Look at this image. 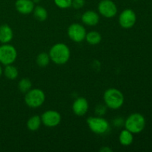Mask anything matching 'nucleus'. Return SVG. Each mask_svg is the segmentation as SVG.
I'll return each mask as SVG.
<instances>
[{"label":"nucleus","mask_w":152,"mask_h":152,"mask_svg":"<svg viewBox=\"0 0 152 152\" xmlns=\"http://www.w3.org/2000/svg\"><path fill=\"white\" fill-rule=\"evenodd\" d=\"M50 60L54 64L62 65L66 64L71 57V50L69 47L65 43L59 42L53 45L49 50Z\"/></svg>","instance_id":"nucleus-1"},{"label":"nucleus","mask_w":152,"mask_h":152,"mask_svg":"<svg viewBox=\"0 0 152 152\" xmlns=\"http://www.w3.org/2000/svg\"><path fill=\"white\" fill-rule=\"evenodd\" d=\"M104 103L107 108L112 110H117L121 108L125 102V97L122 91L119 89L111 88L104 92Z\"/></svg>","instance_id":"nucleus-2"},{"label":"nucleus","mask_w":152,"mask_h":152,"mask_svg":"<svg viewBox=\"0 0 152 152\" xmlns=\"http://www.w3.org/2000/svg\"><path fill=\"white\" fill-rule=\"evenodd\" d=\"M124 126L126 129L132 132L133 134H139L145 129V119L144 116L140 113H133L125 120Z\"/></svg>","instance_id":"nucleus-3"},{"label":"nucleus","mask_w":152,"mask_h":152,"mask_svg":"<svg viewBox=\"0 0 152 152\" xmlns=\"http://www.w3.org/2000/svg\"><path fill=\"white\" fill-rule=\"evenodd\" d=\"M25 94V102L29 108H39L45 101V94L39 88H31Z\"/></svg>","instance_id":"nucleus-4"},{"label":"nucleus","mask_w":152,"mask_h":152,"mask_svg":"<svg viewBox=\"0 0 152 152\" xmlns=\"http://www.w3.org/2000/svg\"><path fill=\"white\" fill-rule=\"evenodd\" d=\"M87 125L90 130L96 134H105L110 130V124L108 120L99 116L88 117Z\"/></svg>","instance_id":"nucleus-5"},{"label":"nucleus","mask_w":152,"mask_h":152,"mask_svg":"<svg viewBox=\"0 0 152 152\" xmlns=\"http://www.w3.org/2000/svg\"><path fill=\"white\" fill-rule=\"evenodd\" d=\"M17 58V50L14 46L8 44H3L0 46V63L3 65L13 64Z\"/></svg>","instance_id":"nucleus-6"},{"label":"nucleus","mask_w":152,"mask_h":152,"mask_svg":"<svg viewBox=\"0 0 152 152\" xmlns=\"http://www.w3.org/2000/svg\"><path fill=\"white\" fill-rule=\"evenodd\" d=\"M67 34L71 41L80 43L84 41L87 32L85 27L81 24L73 23L68 28Z\"/></svg>","instance_id":"nucleus-7"},{"label":"nucleus","mask_w":152,"mask_h":152,"mask_svg":"<svg viewBox=\"0 0 152 152\" xmlns=\"http://www.w3.org/2000/svg\"><path fill=\"white\" fill-rule=\"evenodd\" d=\"M99 14L107 19L114 18L117 14V6L111 0H101L98 4Z\"/></svg>","instance_id":"nucleus-8"},{"label":"nucleus","mask_w":152,"mask_h":152,"mask_svg":"<svg viewBox=\"0 0 152 152\" xmlns=\"http://www.w3.org/2000/svg\"><path fill=\"white\" fill-rule=\"evenodd\" d=\"M136 22L137 15L132 9H125L119 16V24L124 29H130L133 28Z\"/></svg>","instance_id":"nucleus-9"},{"label":"nucleus","mask_w":152,"mask_h":152,"mask_svg":"<svg viewBox=\"0 0 152 152\" xmlns=\"http://www.w3.org/2000/svg\"><path fill=\"white\" fill-rule=\"evenodd\" d=\"M42 123L48 128H53L59 125L62 120L61 114L55 110H48L41 116Z\"/></svg>","instance_id":"nucleus-10"},{"label":"nucleus","mask_w":152,"mask_h":152,"mask_svg":"<svg viewBox=\"0 0 152 152\" xmlns=\"http://www.w3.org/2000/svg\"><path fill=\"white\" fill-rule=\"evenodd\" d=\"M88 102L85 97L77 98L73 102L72 111L74 114L77 117H83L87 114L88 111Z\"/></svg>","instance_id":"nucleus-11"},{"label":"nucleus","mask_w":152,"mask_h":152,"mask_svg":"<svg viewBox=\"0 0 152 152\" xmlns=\"http://www.w3.org/2000/svg\"><path fill=\"white\" fill-rule=\"evenodd\" d=\"M15 7L19 13L27 15L32 13L35 7V4L32 0H16Z\"/></svg>","instance_id":"nucleus-12"},{"label":"nucleus","mask_w":152,"mask_h":152,"mask_svg":"<svg viewBox=\"0 0 152 152\" xmlns=\"http://www.w3.org/2000/svg\"><path fill=\"white\" fill-rule=\"evenodd\" d=\"M82 22L88 26H95L99 22V15L94 10H86L82 15Z\"/></svg>","instance_id":"nucleus-13"},{"label":"nucleus","mask_w":152,"mask_h":152,"mask_svg":"<svg viewBox=\"0 0 152 152\" xmlns=\"http://www.w3.org/2000/svg\"><path fill=\"white\" fill-rule=\"evenodd\" d=\"M13 37V32L12 28L7 24L0 25V42L7 44L11 42Z\"/></svg>","instance_id":"nucleus-14"},{"label":"nucleus","mask_w":152,"mask_h":152,"mask_svg":"<svg viewBox=\"0 0 152 152\" xmlns=\"http://www.w3.org/2000/svg\"><path fill=\"white\" fill-rule=\"evenodd\" d=\"M134 140V135L131 132L127 129H123L121 131L119 135L120 143L123 146H129L132 145Z\"/></svg>","instance_id":"nucleus-15"},{"label":"nucleus","mask_w":152,"mask_h":152,"mask_svg":"<svg viewBox=\"0 0 152 152\" xmlns=\"http://www.w3.org/2000/svg\"><path fill=\"white\" fill-rule=\"evenodd\" d=\"M85 40H86V42L91 45H96L102 41V36L98 31H89L86 34Z\"/></svg>","instance_id":"nucleus-16"},{"label":"nucleus","mask_w":152,"mask_h":152,"mask_svg":"<svg viewBox=\"0 0 152 152\" xmlns=\"http://www.w3.org/2000/svg\"><path fill=\"white\" fill-rule=\"evenodd\" d=\"M42 124V123L41 117L39 115H34L30 117L27 121V128L31 132H36L39 129Z\"/></svg>","instance_id":"nucleus-17"},{"label":"nucleus","mask_w":152,"mask_h":152,"mask_svg":"<svg viewBox=\"0 0 152 152\" xmlns=\"http://www.w3.org/2000/svg\"><path fill=\"white\" fill-rule=\"evenodd\" d=\"M33 13H34V18L39 22H44L48 19V16L47 10L44 7L40 5L36 6L33 10Z\"/></svg>","instance_id":"nucleus-18"},{"label":"nucleus","mask_w":152,"mask_h":152,"mask_svg":"<svg viewBox=\"0 0 152 152\" xmlns=\"http://www.w3.org/2000/svg\"><path fill=\"white\" fill-rule=\"evenodd\" d=\"M3 73H4L6 78L10 80H16L18 76H19V71H18L16 67L13 65V64L5 65V68L3 71Z\"/></svg>","instance_id":"nucleus-19"},{"label":"nucleus","mask_w":152,"mask_h":152,"mask_svg":"<svg viewBox=\"0 0 152 152\" xmlns=\"http://www.w3.org/2000/svg\"><path fill=\"white\" fill-rule=\"evenodd\" d=\"M50 56L48 53H45V52H42L39 54H38V56H37V59H36L37 65L42 67V68L48 66L50 63Z\"/></svg>","instance_id":"nucleus-20"},{"label":"nucleus","mask_w":152,"mask_h":152,"mask_svg":"<svg viewBox=\"0 0 152 152\" xmlns=\"http://www.w3.org/2000/svg\"><path fill=\"white\" fill-rule=\"evenodd\" d=\"M18 88L21 93L26 94L32 88V83L28 78H23L19 82Z\"/></svg>","instance_id":"nucleus-21"},{"label":"nucleus","mask_w":152,"mask_h":152,"mask_svg":"<svg viewBox=\"0 0 152 152\" xmlns=\"http://www.w3.org/2000/svg\"><path fill=\"white\" fill-rule=\"evenodd\" d=\"M56 7L60 9H67L71 7L72 0H53Z\"/></svg>","instance_id":"nucleus-22"},{"label":"nucleus","mask_w":152,"mask_h":152,"mask_svg":"<svg viewBox=\"0 0 152 152\" xmlns=\"http://www.w3.org/2000/svg\"><path fill=\"white\" fill-rule=\"evenodd\" d=\"M107 111V106L105 104H99L95 108V114L96 116L99 117H103Z\"/></svg>","instance_id":"nucleus-23"},{"label":"nucleus","mask_w":152,"mask_h":152,"mask_svg":"<svg viewBox=\"0 0 152 152\" xmlns=\"http://www.w3.org/2000/svg\"><path fill=\"white\" fill-rule=\"evenodd\" d=\"M86 4V0H72L71 7L76 10H80L83 8Z\"/></svg>","instance_id":"nucleus-24"},{"label":"nucleus","mask_w":152,"mask_h":152,"mask_svg":"<svg viewBox=\"0 0 152 152\" xmlns=\"http://www.w3.org/2000/svg\"><path fill=\"white\" fill-rule=\"evenodd\" d=\"M124 120L121 117H117V118L114 119V121H113V124L115 127H121V126H124Z\"/></svg>","instance_id":"nucleus-25"},{"label":"nucleus","mask_w":152,"mask_h":152,"mask_svg":"<svg viewBox=\"0 0 152 152\" xmlns=\"http://www.w3.org/2000/svg\"><path fill=\"white\" fill-rule=\"evenodd\" d=\"M100 151H102V152H111L112 151V149H111V148H110L109 147H108V146H104V147H102V148H101L100 149Z\"/></svg>","instance_id":"nucleus-26"},{"label":"nucleus","mask_w":152,"mask_h":152,"mask_svg":"<svg viewBox=\"0 0 152 152\" xmlns=\"http://www.w3.org/2000/svg\"><path fill=\"white\" fill-rule=\"evenodd\" d=\"M32 1L34 4H38V3L40 2V1H41V0H32Z\"/></svg>","instance_id":"nucleus-27"},{"label":"nucleus","mask_w":152,"mask_h":152,"mask_svg":"<svg viewBox=\"0 0 152 152\" xmlns=\"http://www.w3.org/2000/svg\"><path fill=\"white\" fill-rule=\"evenodd\" d=\"M3 74V70H2V68H1V66L0 65V77H1V76Z\"/></svg>","instance_id":"nucleus-28"}]
</instances>
